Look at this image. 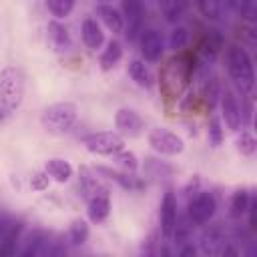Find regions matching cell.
Here are the masks:
<instances>
[{
    "label": "cell",
    "instance_id": "21",
    "mask_svg": "<svg viewBox=\"0 0 257 257\" xmlns=\"http://www.w3.org/2000/svg\"><path fill=\"white\" fill-rule=\"evenodd\" d=\"M159 8L169 24H177L187 14L189 0H159Z\"/></svg>",
    "mask_w": 257,
    "mask_h": 257
},
{
    "label": "cell",
    "instance_id": "3",
    "mask_svg": "<svg viewBox=\"0 0 257 257\" xmlns=\"http://www.w3.org/2000/svg\"><path fill=\"white\" fill-rule=\"evenodd\" d=\"M26 90V76L18 66H4L0 70V104L12 112L20 108Z\"/></svg>",
    "mask_w": 257,
    "mask_h": 257
},
{
    "label": "cell",
    "instance_id": "15",
    "mask_svg": "<svg viewBox=\"0 0 257 257\" xmlns=\"http://www.w3.org/2000/svg\"><path fill=\"white\" fill-rule=\"evenodd\" d=\"M86 215H88V221H92V223H102L110 215V199L104 189L100 193H92L88 197Z\"/></svg>",
    "mask_w": 257,
    "mask_h": 257
},
{
    "label": "cell",
    "instance_id": "31",
    "mask_svg": "<svg viewBox=\"0 0 257 257\" xmlns=\"http://www.w3.org/2000/svg\"><path fill=\"white\" fill-rule=\"evenodd\" d=\"M225 4L229 6V10L243 18V20H251L253 18V0H225Z\"/></svg>",
    "mask_w": 257,
    "mask_h": 257
},
{
    "label": "cell",
    "instance_id": "14",
    "mask_svg": "<svg viewBox=\"0 0 257 257\" xmlns=\"http://www.w3.org/2000/svg\"><path fill=\"white\" fill-rule=\"evenodd\" d=\"M22 231H24V221H12L8 229L0 237V257H12L18 251V245L22 241Z\"/></svg>",
    "mask_w": 257,
    "mask_h": 257
},
{
    "label": "cell",
    "instance_id": "11",
    "mask_svg": "<svg viewBox=\"0 0 257 257\" xmlns=\"http://www.w3.org/2000/svg\"><path fill=\"white\" fill-rule=\"evenodd\" d=\"M177 197L173 191H167L163 201H161V207H159V225H161V235L165 239H171L173 235V229L177 225Z\"/></svg>",
    "mask_w": 257,
    "mask_h": 257
},
{
    "label": "cell",
    "instance_id": "26",
    "mask_svg": "<svg viewBox=\"0 0 257 257\" xmlns=\"http://www.w3.org/2000/svg\"><path fill=\"white\" fill-rule=\"evenodd\" d=\"M251 203V195L247 189H237L233 195H231V201H229V215L239 219L247 213V207Z\"/></svg>",
    "mask_w": 257,
    "mask_h": 257
},
{
    "label": "cell",
    "instance_id": "9",
    "mask_svg": "<svg viewBox=\"0 0 257 257\" xmlns=\"http://www.w3.org/2000/svg\"><path fill=\"white\" fill-rule=\"evenodd\" d=\"M219 104H221V114H223V120H225L227 128L229 131H239L243 126L241 104H239V100H237V96L231 88H221Z\"/></svg>",
    "mask_w": 257,
    "mask_h": 257
},
{
    "label": "cell",
    "instance_id": "32",
    "mask_svg": "<svg viewBox=\"0 0 257 257\" xmlns=\"http://www.w3.org/2000/svg\"><path fill=\"white\" fill-rule=\"evenodd\" d=\"M189 44V30L185 26H175L169 34V48L171 50H183Z\"/></svg>",
    "mask_w": 257,
    "mask_h": 257
},
{
    "label": "cell",
    "instance_id": "13",
    "mask_svg": "<svg viewBox=\"0 0 257 257\" xmlns=\"http://www.w3.org/2000/svg\"><path fill=\"white\" fill-rule=\"evenodd\" d=\"M50 235L44 229H32V233H28L24 247L20 249L22 257H36V255H46L50 249Z\"/></svg>",
    "mask_w": 257,
    "mask_h": 257
},
{
    "label": "cell",
    "instance_id": "5",
    "mask_svg": "<svg viewBox=\"0 0 257 257\" xmlns=\"http://www.w3.org/2000/svg\"><path fill=\"white\" fill-rule=\"evenodd\" d=\"M82 145L92 155H114L124 149V139L114 131H98L82 137Z\"/></svg>",
    "mask_w": 257,
    "mask_h": 257
},
{
    "label": "cell",
    "instance_id": "24",
    "mask_svg": "<svg viewBox=\"0 0 257 257\" xmlns=\"http://www.w3.org/2000/svg\"><path fill=\"white\" fill-rule=\"evenodd\" d=\"M223 44H225V38H223V32L219 28H211L207 30L205 34V40L201 44V52L207 56V58H215L221 50H223Z\"/></svg>",
    "mask_w": 257,
    "mask_h": 257
},
{
    "label": "cell",
    "instance_id": "23",
    "mask_svg": "<svg viewBox=\"0 0 257 257\" xmlns=\"http://www.w3.org/2000/svg\"><path fill=\"white\" fill-rule=\"evenodd\" d=\"M128 76L141 88H151L153 86V74H151L149 66L145 64V60H139V58L131 60L128 62Z\"/></svg>",
    "mask_w": 257,
    "mask_h": 257
},
{
    "label": "cell",
    "instance_id": "10",
    "mask_svg": "<svg viewBox=\"0 0 257 257\" xmlns=\"http://www.w3.org/2000/svg\"><path fill=\"white\" fill-rule=\"evenodd\" d=\"M139 44H141V54L147 62H159L165 50V40L159 30L155 28H143L139 34Z\"/></svg>",
    "mask_w": 257,
    "mask_h": 257
},
{
    "label": "cell",
    "instance_id": "29",
    "mask_svg": "<svg viewBox=\"0 0 257 257\" xmlns=\"http://www.w3.org/2000/svg\"><path fill=\"white\" fill-rule=\"evenodd\" d=\"M68 241L74 247H80L88 241V225L84 219H74L68 227Z\"/></svg>",
    "mask_w": 257,
    "mask_h": 257
},
{
    "label": "cell",
    "instance_id": "4",
    "mask_svg": "<svg viewBox=\"0 0 257 257\" xmlns=\"http://www.w3.org/2000/svg\"><path fill=\"white\" fill-rule=\"evenodd\" d=\"M78 116V108L74 102H54L44 108L40 116V124L50 135H64L68 133Z\"/></svg>",
    "mask_w": 257,
    "mask_h": 257
},
{
    "label": "cell",
    "instance_id": "38",
    "mask_svg": "<svg viewBox=\"0 0 257 257\" xmlns=\"http://www.w3.org/2000/svg\"><path fill=\"white\" fill-rule=\"evenodd\" d=\"M195 253H197V247H195L193 243L185 241V243H181V245H179V255H181V257H187V255H195Z\"/></svg>",
    "mask_w": 257,
    "mask_h": 257
},
{
    "label": "cell",
    "instance_id": "35",
    "mask_svg": "<svg viewBox=\"0 0 257 257\" xmlns=\"http://www.w3.org/2000/svg\"><path fill=\"white\" fill-rule=\"evenodd\" d=\"M257 149V141L249 131H241V137L237 139V151L245 157H251Z\"/></svg>",
    "mask_w": 257,
    "mask_h": 257
},
{
    "label": "cell",
    "instance_id": "19",
    "mask_svg": "<svg viewBox=\"0 0 257 257\" xmlns=\"http://www.w3.org/2000/svg\"><path fill=\"white\" fill-rule=\"evenodd\" d=\"M96 14H98V18L102 20V24L110 32L118 34V32L124 30V18H122L120 10H116L114 6H110V4H98L96 6Z\"/></svg>",
    "mask_w": 257,
    "mask_h": 257
},
{
    "label": "cell",
    "instance_id": "20",
    "mask_svg": "<svg viewBox=\"0 0 257 257\" xmlns=\"http://www.w3.org/2000/svg\"><path fill=\"white\" fill-rule=\"evenodd\" d=\"M96 171L100 175H106L108 179H112L114 183H118L122 189L126 191H139L145 187V181H141L139 177H135L133 173H120V171H112L108 167H96Z\"/></svg>",
    "mask_w": 257,
    "mask_h": 257
},
{
    "label": "cell",
    "instance_id": "17",
    "mask_svg": "<svg viewBox=\"0 0 257 257\" xmlns=\"http://www.w3.org/2000/svg\"><path fill=\"white\" fill-rule=\"evenodd\" d=\"M80 36H82V42L86 44V48H90V50H98L104 44V32H102L100 24L94 18H84L82 20Z\"/></svg>",
    "mask_w": 257,
    "mask_h": 257
},
{
    "label": "cell",
    "instance_id": "12",
    "mask_svg": "<svg viewBox=\"0 0 257 257\" xmlns=\"http://www.w3.org/2000/svg\"><path fill=\"white\" fill-rule=\"evenodd\" d=\"M114 124H116V128H118L120 135H124V137H139L145 122H143L141 114L135 108L122 106L114 114Z\"/></svg>",
    "mask_w": 257,
    "mask_h": 257
},
{
    "label": "cell",
    "instance_id": "22",
    "mask_svg": "<svg viewBox=\"0 0 257 257\" xmlns=\"http://www.w3.org/2000/svg\"><path fill=\"white\" fill-rule=\"evenodd\" d=\"M44 171L56 183H68L72 177V165L64 159H48L44 165Z\"/></svg>",
    "mask_w": 257,
    "mask_h": 257
},
{
    "label": "cell",
    "instance_id": "16",
    "mask_svg": "<svg viewBox=\"0 0 257 257\" xmlns=\"http://www.w3.org/2000/svg\"><path fill=\"white\" fill-rule=\"evenodd\" d=\"M225 243H227V237H225L223 229L221 227H209L207 231H203L199 247L205 255H221V249L225 247Z\"/></svg>",
    "mask_w": 257,
    "mask_h": 257
},
{
    "label": "cell",
    "instance_id": "28",
    "mask_svg": "<svg viewBox=\"0 0 257 257\" xmlns=\"http://www.w3.org/2000/svg\"><path fill=\"white\" fill-rule=\"evenodd\" d=\"M197 10L201 12L203 18L211 20V22H219L221 14H223V4L221 0H195Z\"/></svg>",
    "mask_w": 257,
    "mask_h": 257
},
{
    "label": "cell",
    "instance_id": "8",
    "mask_svg": "<svg viewBox=\"0 0 257 257\" xmlns=\"http://www.w3.org/2000/svg\"><path fill=\"white\" fill-rule=\"evenodd\" d=\"M122 18H124V26H126V36L128 40H135L145 24V4L143 0H122Z\"/></svg>",
    "mask_w": 257,
    "mask_h": 257
},
{
    "label": "cell",
    "instance_id": "1",
    "mask_svg": "<svg viewBox=\"0 0 257 257\" xmlns=\"http://www.w3.org/2000/svg\"><path fill=\"white\" fill-rule=\"evenodd\" d=\"M193 58L189 54H179L171 58L163 70H161V90L167 98H181L185 88L189 86V80L193 76Z\"/></svg>",
    "mask_w": 257,
    "mask_h": 257
},
{
    "label": "cell",
    "instance_id": "36",
    "mask_svg": "<svg viewBox=\"0 0 257 257\" xmlns=\"http://www.w3.org/2000/svg\"><path fill=\"white\" fill-rule=\"evenodd\" d=\"M96 189H98V185H96V181L92 179L90 171H88L86 167H82V169H80V191H82L86 197H90L92 193H96Z\"/></svg>",
    "mask_w": 257,
    "mask_h": 257
},
{
    "label": "cell",
    "instance_id": "33",
    "mask_svg": "<svg viewBox=\"0 0 257 257\" xmlns=\"http://www.w3.org/2000/svg\"><path fill=\"white\" fill-rule=\"evenodd\" d=\"M114 161L126 171V173H135L137 169H139V161H137V155L135 153H131V151H124V149H120V151H116L114 155Z\"/></svg>",
    "mask_w": 257,
    "mask_h": 257
},
{
    "label": "cell",
    "instance_id": "25",
    "mask_svg": "<svg viewBox=\"0 0 257 257\" xmlns=\"http://www.w3.org/2000/svg\"><path fill=\"white\" fill-rule=\"evenodd\" d=\"M120 58H122V46H120V42L118 40H108L106 48L100 54V68L104 72H108V70H112L120 62Z\"/></svg>",
    "mask_w": 257,
    "mask_h": 257
},
{
    "label": "cell",
    "instance_id": "2",
    "mask_svg": "<svg viewBox=\"0 0 257 257\" xmlns=\"http://www.w3.org/2000/svg\"><path fill=\"white\" fill-rule=\"evenodd\" d=\"M225 64L231 80L241 88V92H251L255 86V70L249 52L239 44H231L225 52Z\"/></svg>",
    "mask_w": 257,
    "mask_h": 257
},
{
    "label": "cell",
    "instance_id": "6",
    "mask_svg": "<svg viewBox=\"0 0 257 257\" xmlns=\"http://www.w3.org/2000/svg\"><path fill=\"white\" fill-rule=\"evenodd\" d=\"M215 213H217V199L209 191H201L189 201L187 219L193 225H207L215 217Z\"/></svg>",
    "mask_w": 257,
    "mask_h": 257
},
{
    "label": "cell",
    "instance_id": "7",
    "mask_svg": "<svg viewBox=\"0 0 257 257\" xmlns=\"http://www.w3.org/2000/svg\"><path fill=\"white\" fill-rule=\"evenodd\" d=\"M149 145L153 151H157L159 155H181L185 151V143L179 135L167 131V128H153L149 133Z\"/></svg>",
    "mask_w": 257,
    "mask_h": 257
},
{
    "label": "cell",
    "instance_id": "37",
    "mask_svg": "<svg viewBox=\"0 0 257 257\" xmlns=\"http://www.w3.org/2000/svg\"><path fill=\"white\" fill-rule=\"evenodd\" d=\"M48 173L44 171V173H34L32 175V179H30V187L34 189V191H44L46 187H48Z\"/></svg>",
    "mask_w": 257,
    "mask_h": 257
},
{
    "label": "cell",
    "instance_id": "27",
    "mask_svg": "<svg viewBox=\"0 0 257 257\" xmlns=\"http://www.w3.org/2000/svg\"><path fill=\"white\" fill-rule=\"evenodd\" d=\"M219 96H221V82H219V78L217 76H207L205 82H203V98H205V104L211 110L219 102Z\"/></svg>",
    "mask_w": 257,
    "mask_h": 257
},
{
    "label": "cell",
    "instance_id": "34",
    "mask_svg": "<svg viewBox=\"0 0 257 257\" xmlns=\"http://www.w3.org/2000/svg\"><path fill=\"white\" fill-rule=\"evenodd\" d=\"M207 137L211 147H219L223 143V126H221V118L219 116H211L209 118V128H207Z\"/></svg>",
    "mask_w": 257,
    "mask_h": 257
},
{
    "label": "cell",
    "instance_id": "39",
    "mask_svg": "<svg viewBox=\"0 0 257 257\" xmlns=\"http://www.w3.org/2000/svg\"><path fill=\"white\" fill-rule=\"evenodd\" d=\"M6 112H8V110H6V108H4L2 104H0V122H2L4 118H6Z\"/></svg>",
    "mask_w": 257,
    "mask_h": 257
},
{
    "label": "cell",
    "instance_id": "30",
    "mask_svg": "<svg viewBox=\"0 0 257 257\" xmlns=\"http://www.w3.org/2000/svg\"><path fill=\"white\" fill-rule=\"evenodd\" d=\"M74 4L76 0H46V8L56 20L70 16V12L74 10Z\"/></svg>",
    "mask_w": 257,
    "mask_h": 257
},
{
    "label": "cell",
    "instance_id": "18",
    "mask_svg": "<svg viewBox=\"0 0 257 257\" xmlns=\"http://www.w3.org/2000/svg\"><path fill=\"white\" fill-rule=\"evenodd\" d=\"M48 40H50V46L56 50V52H68L70 46H72V40H70V34L66 30L64 24H60L58 20H50L48 26Z\"/></svg>",
    "mask_w": 257,
    "mask_h": 257
}]
</instances>
